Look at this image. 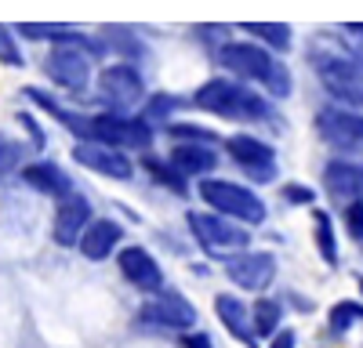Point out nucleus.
I'll return each instance as SVG.
<instances>
[{
	"instance_id": "6ab92c4d",
	"label": "nucleus",
	"mask_w": 363,
	"mask_h": 348,
	"mask_svg": "<svg viewBox=\"0 0 363 348\" xmlns=\"http://www.w3.org/2000/svg\"><path fill=\"white\" fill-rule=\"evenodd\" d=\"M18 95H26L29 102H33L40 112H48L55 124H62L73 138H87V120H91V112H77V109H66L62 102H58L51 91H44V87H37V83H29V87H22Z\"/></svg>"
},
{
	"instance_id": "f704fd0d",
	"label": "nucleus",
	"mask_w": 363,
	"mask_h": 348,
	"mask_svg": "<svg viewBox=\"0 0 363 348\" xmlns=\"http://www.w3.org/2000/svg\"><path fill=\"white\" fill-rule=\"evenodd\" d=\"M294 344H298V334L291 327H280L277 334H272V341H269V348H294Z\"/></svg>"
},
{
	"instance_id": "2f4dec72",
	"label": "nucleus",
	"mask_w": 363,
	"mask_h": 348,
	"mask_svg": "<svg viewBox=\"0 0 363 348\" xmlns=\"http://www.w3.org/2000/svg\"><path fill=\"white\" fill-rule=\"evenodd\" d=\"M15 124L22 127V134L29 138V145H33L37 153H44V149H48V131L40 127L37 112H29V109H18V112H15Z\"/></svg>"
},
{
	"instance_id": "0eeeda50",
	"label": "nucleus",
	"mask_w": 363,
	"mask_h": 348,
	"mask_svg": "<svg viewBox=\"0 0 363 348\" xmlns=\"http://www.w3.org/2000/svg\"><path fill=\"white\" fill-rule=\"evenodd\" d=\"M87 138L95 141H106V145H116L124 153H149L157 141V127L145 124L138 112H113V109H99L91 112L87 120Z\"/></svg>"
},
{
	"instance_id": "dca6fc26",
	"label": "nucleus",
	"mask_w": 363,
	"mask_h": 348,
	"mask_svg": "<svg viewBox=\"0 0 363 348\" xmlns=\"http://www.w3.org/2000/svg\"><path fill=\"white\" fill-rule=\"evenodd\" d=\"M142 319L153 327H164V330H193L200 315H196V305L189 298H182L178 290H160L142 308Z\"/></svg>"
},
{
	"instance_id": "f03ea898",
	"label": "nucleus",
	"mask_w": 363,
	"mask_h": 348,
	"mask_svg": "<svg viewBox=\"0 0 363 348\" xmlns=\"http://www.w3.org/2000/svg\"><path fill=\"white\" fill-rule=\"evenodd\" d=\"M99 58H106V47H102V37H91L87 44H77V40H66V44H51L48 54H44V80L58 91H66L69 98H80L95 87V66Z\"/></svg>"
},
{
	"instance_id": "cd10ccee",
	"label": "nucleus",
	"mask_w": 363,
	"mask_h": 348,
	"mask_svg": "<svg viewBox=\"0 0 363 348\" xmlns=\"http://www.w3.org/2000/svg\"><path fill=\"white\" fill-rule=\"evenodd\" d=\"M0 66L4 69H26V51H22V37L18 29L0 22Z\"/></svg>"
},
{
	"instance_id": "b1692460",
	"label": "nucleus",
	"mask_w": 363,
	"mask_h": 348,
	"mask_svg": "<svg viewBox=\"0 0 363 348\" xmlns=\"http://www.w3.org/2000/svg\"><path fill=\"white\" fill-rule=\"evenodd\" d=\"M313 243H316V254L323 257V265L338 269L342 250H338V232H335V218H330V211L313 207Z\"/></svg>"
},
{
	"instance_id": "f3484780",
	"label": "nucleus",
	"mask_w": 363,
	"mask_h": 348,
	"mask_svg": "<svg viewBox=\"0 0 363 348\" xmlns=\"http://www.w3.org/2000/svg\"><path fill=\"white\" fill-rule=\"evenodd\" d=\"M222 145H211V141H174L167 160L186 174L189 182H200L207 174H215L218 163H222Z\"/></svg>"
},
{
	"instance_id": "f257e3e1",
	"label": "nucleus",
	"mask_w": 363,
	"mask_h": 348,
	"mask_svg": "<svg viewBox=\"0 0 363 348\" xmlns=\"http://www.w3.org/2000/svg\"><path fill=\"white\" fill-rule=\"evenodd\" d=\"M193 109L215 116V120H229V124H262V120H277V109H272V98L262 91L258 83H247L240 76H207L193 98Z\"/></svg>"
},
{
	"instance_id": "2eb2a0df",
	"label": "nucleus",
	"mask_w": 363,
	"mask_h": 348,
	"mask_svg": "<svg viewBox=\"0 0 363 348\" xmlns=\"http://www.w3.org/2000/svg\"><path fill=\"white\" fill-rule=\"evenodd\" d=\"M116 269H120V276H124L135 290H142V294H160V290H164L160 261L149 254L145 247H138V243L116 250Z\"/></svg>"
},
{
	"instance_id": "393cba45",
	"label": "nucleus",
	"mask_w": 363,
	"mask_h": 348,
	"mask_svg": "<svg viewBox=\"0 0 363 348\" xmlns=\"http://www.w3.org/2000/svg\"><path fill=\"white\" fill-rule=\"evenodd\" d=\"M178 109H182V98H174V95H167V91H149V98L142 102L138 116H142L145 124H153V127H167V124L174 120Z\"/></svg>"
},
{
	"instance_id": "e433bc0d",
	"label": "nucleus",
	"mask_w": 363,
	"mask_h": 348,
	"mask_svg": "<svg viewBox=\"0 0 363 348\" xmlns=\"http://www.w3.org/2000/svg\"><path fill=\"white\" fill-rule=\"evenodd\" d=\"M342 29H345V33H356V37H363V22H345Z\"/></svg>"
},
{
	"instance_id": "6e6552de",
	"label": "nucleus",
	"mask_w": 363,
	"mask_h": 348,
	"mask_svg": "<svg viewBox=\"0 0 363 348\" xmlns=\"http://www.w3.org/2000/svg\"><path fill=\"white\" fill-rule=\"evenodd\" d=\"M186 225L193 232V240L215 257H229L236 250L251 247V228L218 211H186Z\"/></svg>"
},
{
	"instance_id": "5701e85b",
	"label": "nucleus",
	"mask_w": 363,
	"mask_h": 348,
	"mask_svg": "<svg viewBox=\"0 0 363 348\" xmlns=\"http://www.w3.org/2000/svg\"><path fill=\"white\" fill-rule=\"evenodd\" d=\"M236 29L247 33L251 40L265 44L269 51H277V54H287L294 47V25L291 22H240Z\"/></svg>"
},
{
	"instance_id": "a878e982",
	"label": "nucleus",
	"mask_w": 363,
	"mask_h": 348,
	"mask_svg": "<svg viewBox=\"0 0 363 348\" xmlns=\"http://www.w3.org/2000/svg\"><path fill=\"white\" fill-rule=\"evenodd\" d=\"M251 319H255V334L258 337H272V334L284 327V305L277 298H255Z\"/></svg>"
},
{
	"instance_id": "412c9836",
	"label": "nucleus",
	"mask_w": 363,
	"mask_h": 348,
	"mask_svg": "<svg viewBox=\"0 0 363 348\" xmlns=\"http://www.w3.org/2000/svg\"><path fill=\"white\" fill-rule=\"evenodd\" d=\"M215 312L222 319V327L240 341V344H247V348H258V334H255V319H251V308L240 301L236 294H218L215 298Z\"/></svg>"
},
{
	"instance_id": "39448f33",
	"label": "nucleus",
	"mask_w": 363,
	"mask_h": 348,
	"mask_svg": "<svg viewBox=\"0 0 363 348\" xmlns=\"http://www.w3.org/2000/svg\"><path fill=\"white\" fill-rule=\"evenodd\" d=\"M95 95H99L102 109L138 112L142 102L149 98V87H145L138 62H131V58H113V62L99 66V73H95Z\"/></svg>"
},
{
	"instance_id": "9b49d317",
	"label": "nucleus",
	"mask_w": 363,
	"mask_h": 348,
	"mask_svg": "<svg viewBox=\"0 0 363 348\" xmlns=\"http://www.w3.org/2000/svg\"><path fill=\"white\" fill-rule=\"evenodd\" d=\"M69 156L84 170L102 174V178H109V182H131L138 174V163L131 160V153L116 149V145H106V141H95V138H77Z\"/></svg>"
},
{
	"instance_id": "7c9ffc66",
	"label": "nucleus",
	"mask_w": 363,
	"mask_h": 348,
	"mask_svg": "<svg viewBox=\"0 0 363 348\" xmlns=\"http://www.w3.org/2000/svg\"><path fill=\"white\" fill-rule=\"evenodd\" d=\"M22 156H26V141L0 131V178H4V174H18L22 170Z\"/></svg>"
},
{
	"instance_id": "4c0bfd02",
	"label": "nucleus",
	"mask_w": 363,
	"mask_h": 348,
	"mask_svg": "<svg viewBox=\"0 0 363 348\" xmlns=\"http://www.w3.org/2000/svg\"><path fill=\"white\" fill-rule=\"evenodd\" d=\"M356 283H359V294H363V276H359V279H356Z\"/></svg>"
},
{
	"instance_id": "4468645a",
	"label": "nucleus",
	"mask_w": 363,
	"mask_h": 348,
	"mask_svg": "<svg viewBox=\"0 0 363 348\" xmlns=\"http://www.w3.org/2000/svg\"><path fill=\"white\" fill-rule=\"evenodd\" d=\"M95 221V211H91V199L73 189L66 192L62 199H55V214H51V240L58 247H77L80 236H84V228Z\"/></svg>"
},
{
	"instance_id": "ddd939ff",
	"label": "nucleus",
	"mask_w": 363,
	"mask_h": 348,
	"mask_svg": "<svg viewBox=\"0 0 363 348\" xmlns=\"http://www.w3.org/2000/svg\"><path fill=\"white\" fill-rule=\"evenodd\" d=\"M320 185L327 192V199L335 203V207H349V203L363 199V160L356 156H330L320 170Z\"/></svg>"
},
{
	"instance_id": "72a5a7b5",
	"label": "nucleus",
	"mask_w": 363,
	"mask_h": 348,
	"mask_svg": "<svg viewBox=\"0 0 363 348\" xmlns=\"http://www.w3.org/2000/svg\"><path fill=\"white\" fill-rule=\"evenodd\" d=\"M342 225H345V232H349V240L363 243V199L342 207Z\"/></svg>"
},
{
	"instance_id": "9d476101",
	"label": "nucleus",
	"mask_w": 363,
	"mask_h": 348,
	"mask_svg": "<svg viewBox=\"0 0 363 348\" xmlns=\"http://www.w3.org/2000/svg\"><path fill=\"white\" fill-rule=\"evenodd\" d=\"M277 51H269L265 44L258 40H229L215 51V62L229 73V76H240L247 83H265V76L272 73V66H277Z\"/></svg>"
},
{
	"instance_id": "20e7f679",
	"label": "nucleus",
	"mask_w": 363,
	"mask_h": 348,
	"mask_svg": "<svg viewBox=\"0 0 363 348\" xmlns=\"http://www.w3.org/2000/svg\"><path fill=\"white\" fill-rule=\"evenodd\" d=\"M196 196L203 199L207 211H218L240 225H265L269 218V203L244 182H233V178H218V174H207V178L196 182Z\"/></svg>"
},
{
	"instance_id": "4be33fe9",
	"label": "nucleus",
	"mask_w": 363,
	"mask_h": 348,
	"mask_svg": "<svg viewBox=\"0 0 363 348\" xmlns=\"http://www.w3.org/2000/svg\"><path fill=\"white\" fill-rule=\"evenodd\" d=\"M138 167L149 174V182H153V185H160V189H167V192H174V196H189V178H186V174H182L167 156H157L153 149H149V153L138 156Z\"/></svg>"
},
{
	"instance_id": "423d86ee",
	"label": "nucleus",
	"mask_w": 363,
	"mask_h": 348,
	"mask_svg": "<svg viewBox=\"0 0 363 348\" xmlns=\"http://www.w3.org/2000/svg\"><path fill=\"white\" fill-rule=\"evenodd\" d=\"M222 153L240 167L247 182L255 185H272L280 182V163H277V145L255 131H233L222 134Z\"/></svg>"
},
{
	"instance_id": "c756f323",
	"label": "nucleus",
	"mask_w": 363,
	"mask_h": 348,
	"mask_svg": "<svg viewBox=\"0 0 363 348\" xmlns=\"http://www.w3.org/2000/svg\"><path fill=\"white\" fill-rule=\"evenodd\" d=\"M164 131H167L171 141H211V145H222V138L215 131H207L203 124H189V120H171Z\"/></svg>"
},
{
	"instance_id": "f8f14e48",
	"label": "nucleus",
	"mask_w": 363,
	"mask_h": 348,
	"mask_svg": "<svg viewBox=\"0 0 363 348\" xmlns=\"http://www.w3.org/2000/svg\"><path fill=\"white\" fill-rule=\"evenodd\" d=\"M222 269L240 290L262 294V290H269V283L277 279V254L247 247V250H236V254L222 257Z\"/></svg>"
},
{
	"instance_id": "473e14b6",
	"label": "nucleus",
	"mask_w": 363,
	"mask_h": 348,
	"mask_svg": "<svg viewBox=\"0 0 363 348\" xmlns=\"http://www.w3.org/2000/svg\"><path fill=\"white\" fill-rule=\"evenodd\" d=\"M280 196H284L287 207H316V189L306 185V182H284Z\"/></svg>"
},
{
	"instance_id": "a211bd4d",
	"label": "nucleus",
	"mask_w": 363,
	"mask_h": 348,
	"mask_svg": "<svg viewBox=\"0 0 363 348\" xmlns=\"http://www.w3.org/2000/svg\"><path fill=\"white\" fill-rule=\"evenodd\" d=\"M18 182H22V185H29L33 192H40V196H51V199H62L66 192H73V189H77V185H73V178L66 174V167H58V163H55V160H48V156L22 163Z\"/></svg>"
},
{
	"instance_id": "c85d7f7f",
	"label": "nucleus",
	"mask_w": 363,
	"mask_h": 348,
	"mask_svg": "<svg viewBox=\"0 0 363 348\" xmlns=\"http://www.w3.org/2000/svg\"><path fill=\"white\" fill-rule=\"evenodd\" d=\"M356 323H363V305L359 301H338V305H330V312H327L330 334H349Z\"/></svg>"
},
{
	"instance_id": "1a4fd4ad",
	"label": "nucleus",
	"mask_w": 363,
	"mask_h": 348,
	"mask_svg": "<svg viewBox=\"0 0 363 348\" xmlns=\"http://www.w3.org/2000/svg\"><path fill=\"white\" fill-rule=\"evenodd\" d=\"M313 127L330 153H342V156L363 153V109L338 105V102L320 105L313 116Z\"/></svg>"
},
{
	"instance_id": "bb28decb",
	"label": "nucleus",
	"mask_w": 363,
	"mask_h": 348,
	"mask_svg": "<svg viewBox=\"0 0 363 348\" xmlns=\"http://www.w3.org/2000/svg\"><path fill=\"white\" fill-rule=\"evenodd\" d=\"M262 91H265L272 102H287V98H294V69L287 66V58H284V54L277 58V66H272V73L265 76Z\"/></svg>"
},
{
	"instance_id": "aec40b11",
	"label": "nucleus",
	"mask_w": 363,
	"mask_h": 348,
	"mask_svg": "<svg viewBox=\"0 0 363 348\" xmlns=\"http://www.w3.org/2000/svg\"><path fill=\"white\" fill-rule=\"evenodd\" d=\"M120 240H124V225L113 221V218H95V221L84 228L77 250H80L87 261H106L109 254H116Z\"/></svg>"
},
{
	"instance_id": "7ed1b4c3",
	"label": "nucleus",
	"mask_w": 363,
	"mask_h": 348,
	"mask_svg": "<svg viewBox=\"0 0 363 348\" xmlns=\"http://www.w3.org/2000/svg\"><path fill=\"white\" fill-rule=\"evenodd\" d=\"M309 62L323 83V91L330 95V102L363 109V62L345 44L316 40L309 47Z\"/></svg>"
},
{
	"instance_id": "c9c22d12",
	"label": "nucleus",
	"mask_w": 363,
	"mask_h": 348,
	"mask_svg": "<svg viewBox=\"0 0 363 348\" xmlns=\"http://www.w3.org/2000/svg\"><path fill=\"white\" fill-rule=\"evenodd\" d=\"M182 344H186V348H211V337L207 334H186V337H182Z\"/></svg>"
}]
</instances>
